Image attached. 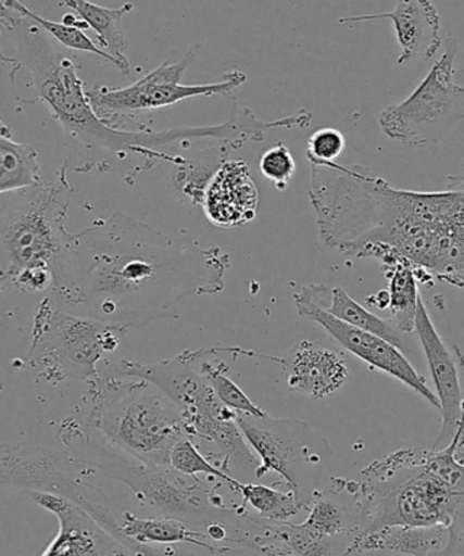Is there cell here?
Here are the masks:
<instances>
[{"mask_svg": "<svg viewBox=\"0 0 464 556\" xmlns=\"http://www.w3.org/2000/svg\"><path fill=\"white\" fill-rule=\"evenodd\" d=\"M326 311L336 316L337 319L389 342L398 351L407 352L406 342L402 337L403 332L398 330V327L392 325L390 320L381 319L378 315L369 313L356 300L349 296L346 289L341 287L331 288L330 305Z\"/></svg>", "mask_w": 464, "mask_h": 556, "instance_id": "21", "label": "cell"}, {"mask_svg": "<svg viewBox=\"0 0 464 556\" xmlns=\"http://www.w3.org/2000/svg\"><path fill=\"white\" fill-rule=\"evenodd\" d=\"M41 182L37 151L29 144L0 138V194Z\"/></svg>", "mask_w": 464, "mask_h": 556, "instance_id": "22", "label": "cell"}, {"mask_svg": "<svg viewBox=\"0 0 464 556\" xmlns=\"http://www.w3.org/2000/svg\"><path fill=\"white\" fill-rule=\"evenodd\" d=\"M337 539L318 535L303 525L269 521L264 535L259 541L260 544H256L259 547L256 552L266 544H277L297 556H354L349 555V546L342 547Z\"/></svg>", "mask_w": 464, "mask_h": 556, "instance_id": "20", "label": "cell"}, {"mask_svg": "<svg viewBox=\"0 0 464 556\" xmlns=\"http://www.w3.org/2000/svg\"><path fill=\"white\" fill-rule=\"evenodd\" d=\"M456 459L460 462H464V454L457 455Z\"/></svg>", "mask_w": 464, "mask_h": 556, "instance_id": "32", "label": "cell"}, {"mask_svg": "<svg viewBox=\"0 0 464 556\" xmlns=\"http://www.w3.org/2000/svg\"><path fill=\"white\" fill-rule=\"evenodd\" d=\"M230 255L200 247L116 212L71 233L52 264L60 299L85 304L95 319L141 329L179 316L190 296L221 293Z\"/></svg>", "mask_w": 464, "mask_h": 556, "instance_id": "1", "label": "cell"}, {"mask_svg": "<svg viewBox=\"0 0 464 556\" xmlns=\"http://www.w3.org/2000/svg\"><path fill=\"white\" fill-rule=\"evenodd\" d=\"M389 278L390 313L398 330L407 334L414 330L418 305V286L414 269L409 261L384 268Z\"/></svg>", "mask_w": 464, "mask_h": 556, "instance_id": "23", "label": "cell"}, {"mask_svg": "<svg viewBox=\"0 0 464 556\" xmlns=\"http://www.w3.org/2000/svg\"><path fill=\"white\" fill-rule=\"evenodd\" d=\"M389 20L394 26L401 54L398 64H406L422 58L432 59L443 47L441 38V20L438 9L429 0H403L390 13L348 16L340 24H356V22Z\"/></svg>", "mask_w": 464, "mask_h": 556, "instance_id": "15", "label": "cell"}, {"mask_svg": "<svg viewBox=\"0 0 464 556\" xmlns=\"http://www.w3.org/2000/svg\"><path fill=\"white\" fill-rule=\"evenodd\" d=\"M288 390L325 400L342 389L349 376L340 354L313 341H299L281 357Z\"/></svg>", "mask_w": 464, "mask_h": 556, "instance_id": "14", "label": "cell"}, {"mask_svg": "<svg viewBox=\"0 0 464 556\" xmlns=\"http://www.w3.org/2000/svg\"><path fill=\"white\" fill-rule=\"evenodd\" d=\"M300 316L319 324L348 352L363 359L369 367L384 370L392 378L402 381L440 412L438 396L429 389L427 380L414 369L403 353L389 342L337 319L324 308L304 311Z\"/></svg>", "mask_w": 464, "mask_h": 556, "instance_id": "11", "label": "cell"}, {"mask_svg": "<svg viewBox=\"0 0 464 556\" xmlns=\"http://www.w3.org/2000/svg\"><path fill=\"white\" fill-rule=\"evenodd\" d=\"M168 467L174 471L183 473V476L198 478L200 473L222 479L223 482L228 483V486L237 492L240 486V481L237 478L228 476L225 470L212 465L209 459L199 451V446L195 444L192 439L183 438L174 444L168 457Z\"/></svg>", "mask_w": 464, "mask_h": 556, "instance_id": "27", "label": "cell"}, {"mask_svg": "<svg viewBox=\"0 0 464 556\" xmlns=\"http://www.w3.org/2000/svg\"><path fill=\"white\" fill-rule=\"evenodd\" d=\"M260 170L262 176L269 179L278 190H287L294 172H297V162H294L291 151L283 143H278L262 155Z\"/></svg>", "mask_w": 464, "mask_h": 556, "instance_id": "28", "label": "cell"}, {"mask_svg": "<svg viewBox=\"0 0 464 556\" xmlns=\"http://www.w3.org/2000/svg\"><path fill=\"white\" fill-rule=\"evenodd\" d=\"M212 352L210 349H201V356L199 358L200 369L199 372L205 376L210 381L215 394L226 407L230 408L237 414H249L253 417H264L266 412L261 407L254 405V402L244 394L243 390L231 379H228L226 372L228 367L225 363L214 364L209 362L205 357Z\"/></svg>", "mask_w": 464, "mask_h": 556, "instance_id": "25", "label": "cell"}, {"mask_svg": "<svg viewBox=\"0 0 464 556\" xmlns=\"http://www.w3.org/2000/svg\"><path fill=\"white\" fill-rule=\"evenodd\" d=\"M76 433L79 434V444H76L79 459L101 470L106 478L127 484L141 505L185 522H220L230 532L237 530L243 510L226 508L220 495L206 488L199 478L183 476L172 467L149 465L136 459L108 443L97 430V439L89 433Z\"/></svg>", "mask_w": 464, "mask_h": 556, "instance_id": "5", "label": "cell"}, {"mask_svg": "<svg viewBox=\"0 0 464 556\" xmlns=\"http://www.w3.org/2000/svg\"><path fill=\"white\" fill-rule=\"evenodd\" d=\"M97 406L91 428L103 439L149 465L168 467L174 444L185 432L183 412L171 397L143 379H96Z\"/></svg>", "mask_w": 464, "mask_h": 556, "instance_id": "4", "label": "cell"}, {"mask_svg": "<svg viewBox=\"0 0 464 556\" xmlns=\"http://www.w3.org/2000/svg\"><path fill=\"white\" fill-rule=\"evenodd\" d=\"M64 5L73 9L76 15L97 33L98 47L116 59L125 73L129 74V62L125 56L128 42L125 40L122 22L124 16L134 10V4L128 2L118 9H108L86 0H65Z\"/></svg>", "mask_w": 464, "mask_h": 556, "instance_id": "19", "label": "cell"}, {"mask_svg": "<svg viewBox=\"0 0 464 556\" xmlns=\"http://www.w3.org/2000/svg\"><path fill=\"white\" fill-rule=\"evenodd\" d=\"M26 494L59 520L58 535L41 556H135L68 500L49 493Z\"/></svg>", "mask_w": 464, "mask_h": 556, "instance_id": "13", "label": "cell"}, {"mask_svg": "<svg viewBox=\"0 0 464 556\" xmlns=\"http://www.w3.org/2000/svg\"><path fill=\"white\" fill-rule=\"evenodd\" d=\"M120 530L127 541L133 544L138 556H162V549L151 544H190L214 555L230 553V548L216 546L205 533L190 530L187 522L176 517H155V519H140V517L125 511Z\"/></svg>", "mask_w": 464, "mask_h": 556, "instance_id": "17", "label": "cell"}, {"mask_svg": "<svg viewBox=\"0 0 464 556\" xmlns=\"http://www.w3.org/2000/svg\"><path fill=\"white\" fill-rule=\"evenodd\" d=\"M310 200L322 241L352 257L389 248L464 291V170L444 192L392 188L362 166L311 165Z\"/></svg>", "mask_w": 464, "mask_h": 556, "instance_id": "2", "label": "cell"}, {"mask_svg": "<svg viewBox=\"0 0 464 556\" xmlns=\"http://www.w3.org/2000/svg\"><path fill=\"white\" fill-rule=\"evenodd\" d=\"M64 455L29 446H0V490L24 489L25 492L49 493L68 500L85 510L103 531L118 541L120 522L109 506L105 494L84 481Z\"/></svg>", "mask_w": 464, "mask_h": 556, "instance_id": "10", "label": "cell"}, {"mask_svg": "<svg viewBox=\"0 0 464 556\" xmlns=\"http://www.w3.org/2000/svg\"><path fill=\"white\" fill-rule=\"evenodd\" d=\"M201 46H195L184 54L177 63L166 60L143 78L128 87L112 89L106 86H95L86 91L92 112L109 127L118 129L120 122L125 117L135 116L138 113L158 111L188 98L200 96H227L240 85H243L248 76L239 70H233L223 76V80L205 85H183L181 78L185 71L198 58Z\"/></svg>", "mask_w": 464, "mask_h": 556, "instance_id": "9", "label": "cell"}, {"mask_svg": "<svg viewBox=\"0 0 464 556\" xmlns=\"http://www.w3.org/2000/svg\"><path fill=\"white\" fill-rule=\"evenodd\" d=\"M237 492L242 495L244 505H250L262 520L287 522L303 510L291 490L281 492L265 484L246 482L240 483Z\"/></svg>", "mask_w": 464, "mask_h": 556, "instance_id": "24", "label": "cell"}, {"mask_svg": "<svg viewBox=\"0 0 464 556\" xmlns=\"http://www.w3.org/2000/svg\"><path fill=\"white\" fill-rule=\"evenodd\" d=\"M346 138L335 128L316 130L308 141V160L310 163L335 162L346 151Z\"/></svg>", "mask_w": 464, "mask_h": 556, "instance_id": "29", "label": "cell"}, {"mask_svg": "<svg viewBox=\"0 0 464 556\" xmlns=\"http://www.w3.org/2000/svg\"><path fill=\"white\" fill-rule=\"evenodd\" d=\"M444 53L405 101L387 106L378 122L390 139L422 149L439 144L464 117V87L455 81L460 42L447 37Z\"/></svg>", "mask_w": 464, "mask_h": 556, "instance_id": "8", "label": "cell"}, {"mask_svg": "<svg viewBox=\"0 0 464 556\" xmlns=\"http://www.w3.org/2000/svg\"><path fill=\"white\" fill-rule=\"evenodd\" d=\"M367 302L375 305V307L386 309L389 308L390 305V294L387 291H380L378 294H375V296L367 299Z\"/></svg>", "mask_w": 464, "mask_h": 556, "instance_id": "31", "label": "cell"}, {"mask_svg": "<svg viewBox=\"0 0 464 556\" xmlns=\"http://www.w3.org/2000/svg\"><path fill=\"white\" fill-rule=\"evenodd\" d=\"M449 527H386L373 532L359 533L348 547V554L359 556L365 552H392L412 556H436L450 541Z\"/></svg>", "mask_w": 464, "mask_h": 556, "instance_id": "18", "label": "cell"}, {"mask_svg": "<svg viewBox=\"0 0 464 556\" xmlns=\"http://www.w3.org/2000/svg\"><path fill=\"white\" fill-rule=\"evenodd\" d=\"M4 4L8 5V9L13 10L14 13L35 22L41 29L49 33L53 38H57L62 46L75 49V51L95 53L98 58H102L106 60L108 63L113 64L114 67L122 71L123 74H127L123 65L120 64L116 59L103 52L102 49L98 47L97 43L92 42L90 38L85 35L84 30L78 29V27L58 24V22L42 18L41 15L36 14L35 11L26 8V5L21 2H16V0H8Z\"/></svg>", "mask_w": 464, "mask_h": 556, "instance_id": "26", "label": "cell"}, {"mask_svg": "<svg viewBox=\"0 0 464 556\" xmlns=\"http://www.w3.org/2000/svg\"><path fill=\"white\" fill-rule=\"evenodd\" d=\"M70 193L62 178L0 194V289L15 286L26 270H52L71 237L65 228Z\"/></svg>", "mask_w": 464, "mask_h": 556, "instance_id": "6", "label": "cell"}, {"mask_svg": "<svg viewBox=\"0 0 464 556\" xmlns=\"http://www.w3.org/2000/svg\"><path fill=\"white\" fill-rule=\"evenodd\" d=\"M237 424L246 443L259 457L255 479L269 472L278 473L297 497L300 508L309 509L321 492L327 463L331 459L327 440L302 419L237 414Z\"/></svg>", "mask_w": 464, "mask_h": 556, "instance_id": "7", "label": "cell"}, {"mask_svg": "<svg viewBox=\"0 0 464 556\" xmlns=\"http://www.w3.org/2000/svg\"><path fill=\"white\" fill-rule=\"evenodd\" d=\"M429 451L401 450L348 479L362 510V532L386 527L454 526L464 497L428 466Z\"/></svg>", "mask_w": 464, "mask_h": 556, "instance_id": "3", "label": "cell"}, {"mask_svg": "<svg viewBox=\"0 0 464 556\" xmlns=\"http://www.w3.org/2000/svg\"><path fill=\"white\" fill-rule=\"evenodd\" d=\"M414 330L417 331L425 356H427L436 396H438L441 416H443V428H441L439 439L434 446V451H440L451 444L457 428L464 422L460 375H457L454 356H452L450 349L447 348L438 330H436L422 296L418 299Z\"/></svg>", "mask_w": 464, "mask_h": 556, "instance_id": "12", "label": "cell"}, {"mask_svg": "<svg viewBox=\"0 0 464 556\" xmlns=\"http://www.w3.org/2000/svg\"><path fill=\"white\" fill-rule=\"evenodd\" d=\"M265 556H297L291 552H288L286 547L277 546V544H266V546H262L260 552Z\"/></svg>", "mask_w": 464, "mask_h": 556, "instance_id": "30", "label": "cell"}, {"mask_svg": "<svg viewBox=\"0 0 464 556\" xmlns=\"http://www.w3.org/2000/svg\"><path fill=\"white\" fill-rule=\"evenodd\" d=\"M204 212L212 225L238 228L254 219L259 192L246 162L228 161L217 168L206 185Z\"/></svg>", "mask_w": 464, "mask_h": 556, "instance_id": "16", "label": "cell"}]
</instances>
